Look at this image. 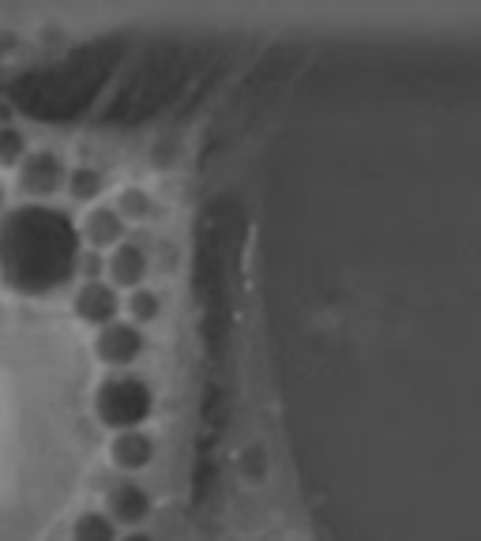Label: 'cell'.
Segmentation results:
<instances>
[{
    "mask_svg": "<svg viewBox=\"0 0 481 541\" xmlns=\"http://www.w3.org/2000/svg\"><path fill=\"white\" fill-rule=\"evenodd\" d=\"M151 410H155V391L143 376H132V372H113L94 391V414L109 433L143 429Z\"/></svg>",
    "mask_w": 481,
    "mask_h": 541,
    "instance_id": "7a4b0ae2",
    "label": "cell"
},
{
    "mask_svg": "<svg viewBox=\"0 0 481 541\" xmlns=\"http://www.w3.org/2000/svg\"><path fill=\"white\" fill-rule=\"evenodd\" d=\"M147 271H151V256H147V248L136 245V241H125V245H117L106 256L109 286H117V290H128V294H132V290H143Z\"/></svg>",
    "mask_w": 481,
    "mask_h": 541,
    "instance_id": "52a82bcc",
    "label": "cell"
},
{
    "mask_svg": "<svg viewBox=\"0 0 481 541\" xmlns=\"http://www.w3.org/2000/svg\"><path fill=\"white\" fill-rule=\"evenodd\" d=\"M106 192V173L94 170V166H76L68 173V196L76 203H94Z\"/></svg>",
    "mask_w": 481,
    "mask_h": 541,
    "instance_id": "8fae6325",
    "label": "cell"
},
{
    "mask_svg": "<svg viewBox=\"0 0 481 541\" xmlns=\"http://www.w3.org/2000/svg\"><path fill=\"white\" fill-rule=\"evenodd\" d=\"M121 541H155V538H151V534H143V530H128Z\"/></svg>",
    "mask_w": 481,
    "mask_h": 541,
    "instance_id": "2e32d148",
    "label": "cell"
},
{
    "mask_svg": "<svg viewBox=\"0 0 481 541\" xmlns=\"http://www.w3.org/2000/svg\"><path fill=\"white\" fill-rule=\"evenodd\" d=\"M147 350V339H143V327H136L132 320H113L109 327H102L94 335V354L102 365L109 369H128L136 365Z\"/></svg>",
    "mask_w": 481,
    "mask_h": 541,
    "instance_id": "3957f363",
    "label": "cell"
},
{
    "mask_svg": "<svg viewBox=\"0 0 481 541\" xmlns=\"http://www.w3.org/2000/svg\"><path fill=\"white\" fill-rule=\"evenodd\" d=\"M151 511H155V504H151V493L143 489L140 481L132 478H121L109 485L106 493V515L113 519L117 526H136L147 523L151 519Z\"/></svg>",
    "mask_w": 481,
    "mask_h": 541,
    "instance_id": "277c9868",
    "label": "cell"
},
{
    "mask_svg": "<svg viewBox=\"0 0 481 541\" xmlns=\"http://www.w3.org/2000/svg\"><path fill=\"white\" fill-rule=\"evenodd\" d=\"M79 233L61 207L27 203L0 222V282L23 297L61 294L76 279Z\"/></svg>",
    "mask_w": 481,
    "mask_h": 541,
    "instance_id": "6da1fadb",
    "label": "cell"
},
{
    "mask_svg": "<svg viewBox=\"0 0 481 541\" xmlns=\"http://www.w3.org/2000/svg\"><path fill=\"white\" fill-rule=\"evenodd\" d=\"M125 312H128V320L136 327H147V324H155L158 316H162V301H158L155 290H132L125 301Z\"/></svg>",
    "mask_w": 481,
    "mask_h": 541,
    "instance_id": "7c38bea8",
    "label": "cell"
},
{
    "mask_svg": "<svg viewBox=\"0 0 481 541\" xmlns=\"http://www.w3.org/2000/svg\"><path fill=\"white\" fill-rule=\"evenodd\" d=\"M72 541H121V534L106 511H83L72 523Z\"/></svg>",
    "mask_w": 481,
    "mask_h": 541,
    "instance_id": "30bf717a",
    "label": "cell"
},
{
    "mask_svg": "<svg viewBox=\"0 0 481 541\" xmlns=\"http://www.w3.org/2000/svg\"><path fill=\"white\" fill-rule=\"evenodd\" d=\"M0 222H4V185H0Z\"/></svg>",
    "mask_w": 481,
    "mask_h": 541,
    "instance_id": "e0dca14e",
    "label": "cell"
},
{
    "mask_svg": "<svg viewBox=\"0 0 481 541\" xmlns=\"http://www.w3.org/2000/svg\"><path fill=\"white\" fill-rule=\"evenodd\" d=\"M113 207L121 211L125 222H143V218H151V211H155V203H151V196H147L143 188H125Z\"/></svg>",
    "mask_w": 481,
    "mask_h": 541,
    "instance_id": "4fadbf2b",
    "label": "cell"
},
{
    "mask_svg": "<svg viewBox=\"0 0 481 541\" xmlns=\"http://www.w3.org/2000/svg\"><path fill=\"white\" fill-rule=\"evenodd\" d=\"M64 181H68V173H64V162L57 151H31L19 166V188L27 196H38V200L53 196Z\"/></svg>",
    "mask_w": 481,
    "mask_h": 541,
    "instance_id": "5b68a950",
    "label": "cell"
},
{
    "mask_svg": "<svg viewBox=\"0 0 481 541\" xmlns=\"http://www.w3.org/2000/svg\"><path fill=\"white\" fill-rule=\"evenodd\" d=\"M23 158H27V136L12 124H4L0 128V166H23Z\"/></svg>",
    "mask_w": 481,
    "mask_h": 541,
    "instance_id": "5bb4252c",
    "label": "cell"
},
{
    "mask_svg": "<svg viewBox=\"0 0 481 541\" xmlns=\"http://www.w3.org/2000/svg\"><path fill=\"white\" fill-rule=\"evenodd\" d=\"M76 275H83V282H102V275H106V252L83 248V252H79Z\"/></svg>",
    "mask_w": 481,
    "mask_h": 541,
    "instance_id": "9a60e30c",
    "label": "cell"
},
{
    "mask_svg": "<svg viewBox=\"0 0 481 541\" xmlns=\"http://www.w3.org/2000/svg\"><path fill=\"white\" fill-rule=\"evenodd\" d=\"M109 459H113L117 470L136 474V470L151 466V459H155V440L143 433V429H132V433H113V440H109Z\"/></svg>",
    "mask_w": 481,
    "mask_h": 541,
    "instance_id": "9c48e42d",
    "label": "cell"
},
{
    "mask_svg": "<svg viewBox=\"0 0 481 541\" xmlns=\"http://www.w3.org/2000/svg\"><path fill=\"white\" fill-rule=\"evenodd\" d=\"M72 312H76L83 324L91 327H109L117 320V312H121V297H117V286H109L106 279L102 282H83L72 297Z\"/></svg>",
    "mask_w": 481,
    "mask_h": 541,
    "instance_id": "8992f818",
    "label": "cell"
},
{
    "mask_svg": "<svg viewBox=\"0 0 481 541\" xmlns=\"http://www.w3.org/2000/svg\"><path fill=\"white\" fill-rule=\"evenodd\" d=\"M79 237L94 252H113L117 245H125V218H121L117 207H91L87 218H83Z\"/></svg>",
    "mask_w": 481,
    "mask_h": 541,
    "instance_id": "ba28073f",
    "label": "cell"
}]
</instances>
